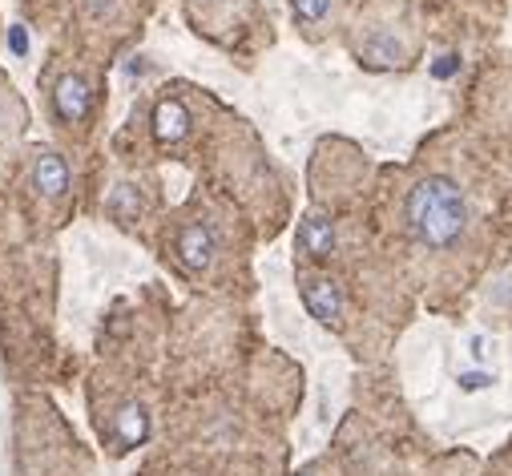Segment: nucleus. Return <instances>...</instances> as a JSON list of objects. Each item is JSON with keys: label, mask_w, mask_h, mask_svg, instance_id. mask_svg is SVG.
I'll list each match as a JSON object with an SVG mask.
<instances>
[{"label": "nucleus", "mask_w": 512, "mask_h": 476, "mask_svg": "<svg viewBox=\"0 0 512 476\" xmlns=\"http://www.w3.org/2000/svg\"><path fill=\"white\" fill-rule=\"evenodd\" d=\"M408 238L428 255H452L472 230V202L456 178L428 174L404 198Z\"/></svg>", "instance_id": "f257e3e1"}, {"label": "nucleus", "mask_w": 512, "mask_h": 476, "mask_svg": "<svg viewBox=\"0 0 512 476\" xmlns=\"http://www.w3.org/2000/svg\"><path fill=\"white\" fill-rule=\"evenodd\" d=\"M174 259L194 279H206V275L218 271V263H222V238H218L210 218L194 214V218H182L174 226Z\"/></svg>", "instance_id": "f03ea898"}, {"label": "nucleus", "mask_w": 512, "mask_h": 476, "mask_svg": "<svg viewBox=\"0 0 512 476\" xmlns=\"http://www.w3.org/2000/svg\"><path fill=\"white\" fill-rule=\"evenodd\" d=\"M49 105H53V122L69 134H85L89 122H93V109H97V89H93V77H85L81 69H69L53 81V93H49Z\"/></svg>", "instance_id": "7ed1b4c3"}, {"label": "nucleus", "mask_w": 512, "mask_h": 476, "mask_svg": "<svg viewBox=\"0 0 512 476\" xmlns=\"http://www.w3.org/2000/svg\"><path fill=\"white\" fill-rule=\"evenodd\" d=\"M299 295H303L307 315H315L323 327H339V323H343V315H347V295H343V287H339L331 275L303 267V271H299Z\"/></svg>", "instance_id": "20e7f679"}, {"label": "nucleus", "mask_w": 512, "mask_h": 476, "mask_svg": "<svg viewBox=\"0 0 512 476\" xmlns=\"http://www.w3.org/2000/svg\"><path fill=\"white\" fill-rule=\"evenodd\" d=\"M29 186H33V194H37L41 202H49V206L65 202V198H69V186H73L69 162H65L53 146L33 150V158H29Z\"/></svg>", "instance_id": "39448f33"}, {"label": "nucleus", "mask_w": 512, "mask_h": 476, "mask_svg": "<svg viewBox=\"0 0 512 476\" xmlns=\"http://www.w3.org/2000/svg\"><path fill=\"white\" fill-rule=\"evenodd\" d=\"M186 9L198 33L222 41V29L242 25V13H250V0H186Z\"/></svg>", "instance_id": "423d86ee"}, {"label": "nucleus", "mask_w": 512, "mask_h": 476, "mask_svg": "<svg viewBox=\"0 0 512 476\" xmlns=\"http://www.w3.org/2000/svg\"><path fill=\"white\" fill-rule=\"evenodd\" d=\"M335 222L327 218V214H319V210H311L303 222H299V234H295V247L303 251V259L307 263H331V255H335Z\"/></svg>", "instance_id": "0eeeda50"}, {"label": "nucleus", "mask_w": 512, "mask_h": 476, "mask_svg": "<svg viewBox=\"0 0 512 476\" xmlns=\"http://www.w3.org/2000/svg\"><path fill=\"white\" fill-rule=\"evenodd\" d=\"M194 130V117H190V109H186V101H178V97H166L158 109H154V138H158V146H178L186 134Z\"/></svg>", "instance_id": "6e6552de"}, {"label": "nucleus", "mask_w": 512, "mask_h": 476, "mask_svg": "<svg viewBox=\"0 0 512 476\" xmlns=\"http://www.w3.org/2000/svg\"><path fill=\"white\" fill-rule=\"evenodd\" d=\"M291 17L307 37H319L335 21V0H291Z\"/></svg>", "instance_id": "1a4fd4ad"}, {"label": "nucleus", "mask_w": 512, "mask_h": 476, "mask_svg": "<svg viewBox=\"0 0 512 476\" xmlns=\"http://www.w3.org/2000/svg\"><path fill=\"white\" fill-rule=\"evenodd\" d=\"M113 428H117L121 448H134V444H142V440L150 436V420H146V412H142L138 404H125V408L113 416Z\"/></svg>", "instance_id": "9d476101"}, {"label": "nucleus", "mask_w": 512, "mask_h": 476, "mask_svg": "<svg viewBox=\"0 0 512 476\" xmlns=\"http://www.w3.org/2000/svg\"><path fill=\"white\" fill-rule=\"evenodd\" d=\"M460 384H464V388H488V384H492V376H484V372H472V376H464Z\"/></svg>", "instance_id": "9b49d317"}, {"label": "nucleus", "mask_w": 512, "mask_h": 476, "mask_svg": "<svg viewBox=\"0 0 512 476\" xmlns=\"http://www.w3.org/2000/svg\"><path fill=\"white\" fill-rule=\"evenodd\" d=\"M299 476H311V472H299Z\"/></svg>", "instance_id": "f8f14e48"}]
</instances>
